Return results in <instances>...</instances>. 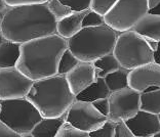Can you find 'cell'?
Here are the masks:
<instances>
[{
  "label": "cell",
  "instance_id": "6da1fadb",
  "mask_svg": "<svg viewBox=\"0 0 160 137\" xmlns=\"http://www.w3.org/2000/svg\"><path fill=\"white\" fill-rule=\"evenodd\" d=\"M0 21L6 40L21 44L57 33V21L46 4L8 6Z\"/></svg>",
  "mask_w": 160,
  "mask_h": 137
},
{
  "label": "cell",
  "instance_id": "7a4b0ae2",
  "mask_svg": "<svg viewBox=\"0 0 160 137\" xmlns=\"http://www.w3.org/2000/svg\"><path fill=\"white\" fill-rule=\"evenodd\" d=\"M67 48L68 40L57 33L22 43L16 68L33 81L57 75L59 60Z\"/></svg>",
  "mask_w": 160,
  "mask_h": 137
},
{
  "label": "cell",
  "instance_id": "3957f363",
  "mask_svg": "<svg viewBox=\"0 0 160 137\" xmlns=\"http://www.w3.org/2000/svg\"><path fill=\"white\" fill-rule=\"evenodd\" d=\"M26 98L38 110L42 118H58L65 115L75 102L63 75H53L33 82Z\"/></svg>",
  "mask_w": 160,
  "mask_h": 137
},
{
  "label": "cell",
  "instance_id": "277c9868",
  "mask_svg": "<svg viewBox=\"0 0 160 137\" xmlns=\"http://www.w3.org/2000/svg\"><path fill=\"white\" fill-rule=\"evenodd\" d=\"M118 34L106 24L82 28L73 37L68 39V49L79 62L93 63L100 57L113 52Z\"/></svg>",
  "mask_w": 160,
  "mask_h": 137
},
{
  "label": "cell",
  "instance_id": "5b68a950",
  "mask_svg": "<svg viewBox=\"0 0 160 137\" xmlns=\"http://www.w3.org/2000/svg\"><path fill=\"white\" fill-rule=\"evenodd\" d=\"M112 53L120 67L129 71L153 63V50L149 47L145 37L133 30L118 34Z\"/></svg>",
  "mask_w": 160,
  "mask_h": 137
},
{
  "label": "cell",
  "instance_id": "8992f818",
  "mask_svg": "<svg viewBox=\"0 0 160 137\" xmlns=\"http://www.w3.org/2000/svg\"><path fill=\"white\" fill-rule=\"evenodd\" d=\"M41 119L38 110L26 97L0 100V121L21 136L31 133Z\"/></svg>",
  "mask_w": 160,
  "mask_h": 137
},
{
  "label": "cell",
  "instance_id": "52a82bcc",
  "mask_svg": "<svg viewBox=\"0 0 160 137\" xmlns=\"http://www.w3.org/2000/svg\"><path fill=\"white\" fill-rule=\"evenodd\" d=\"M147 0H118L104 17L105 24L118 33L132 30L148 13Z\"/></svg>",
  "mask_w": 160,
  "mask_h": 137
},
{
  "label": "cell",
  "instance_id": "ba28073f",
  "mask_svg": "<svg viewBox=\"0 0 160 137\" xmlns=\"http://www.w3.org/2000/svg\"><path fill=\"white\" fill-rule=\"evenodd\" d=\"M140 92L129 87L111 92L108 97L110 104L108 120L118 123L121 121L125 122L134 117L140 111Z\"/></svg>",
  "mask_w": 160,
  "mask_h": 137
},
{
  "label": "cell",
  "instance_id": "9c48e42d",
  "mask_svg": "<svg viewBox=\"0 0 160 137\" xmlns=\"http://www.w3.org/2000/svg\"><path fill=\"white\" fill-rule=\"evenodd\" d=\"M107 120L108 118L99 113L92 102L83 100L75 99L66 113V122L87 133L101 128Z\"/></svg>",
  "mask_w": 160,
  "mask_h": 137
},
{
  "label": "cell",
  "instance_id": "30bf717a",
  "mask_svg": "<svg viewBox=\"0 0 160 137\" xmlns=\"http://www.w3.org/2000/svg\"><path fill=\"white\" fill-rule=\"evenodd\" d=\"M33 80L16 67L0 68V100L25 98Z\"/></svg>",
  "mask_w": 160,
  "mask_h": 137
},
{
  "label": "cell",
  "instance_id": "8fae6325",
  "mask_svg": "<svg viewBox=\"0 0 160 137\" xmlns=\"http://www.w3.org/2000/svg\"><path fill=\"white\" fill-rule=\"evenodd\" d=\"M128 87L140 93L160 88V66L153 62L130 70Z\"/></svg>",
  "mask_w": 160,
  "mask_h": 137
},
{
  "label": "cell",
  "instance_id": "7c38bea8",
  "mask_svg": "<svg viewBox=\"0 0 160 137\" xmlns=\"http://www.w3.org/2000/svg\"><path fill=\"white\" fill-rule=\"evenodd\" d=\"M71 92L76 96L98 79L92 63L79 62L74 68L65 75Z\"/></svg>",
  "mask_w": 160,
  "mask_h": 137
},
{
  "label": "cell",
  "instance_id": "4fadbf2b",
  "mask_svg": "<svg viewBox=\"0 0 160 137\" xmlns=\"http://www.w3.org/2000/svg\"><path fill=\"white\" fill-rule=\"evenodd\" d=\"M125 124L137 137H152L160 132L157 115L141 110L134 117L125 121Z\"/></svg>",
  "mask_w": 160,
  "mask_h": 137
},
{
  "label": "cell",
  "instance_id": "5bb4252c",
  "mask_svg": "<svg viewBox=\"0 0 160 137\" xmlns=\"http://www.w3.org/2000/svg\"><path fill=\"white\" fill-rule=\"evenodd\" d=\"M87 12L88 9L83 12H73L70 16L57 21V34L67 40L73 37L82 29V21Z\"/></svg>",
  "mask_w": 160,
  "mask_h": 137
},
{
  "label": "cell",
  "instance_id": "9a60e30c",
  "mask_svg": "<svg viewBox=\"0 0 160 137\" xmlns=\"http://www.w3.org/2000/svg\"><path fill=\"white\" fill-rule=\"evenodd\" d=\"M132 30L143 37L160 41V14L146 13Z\"/></svg>",
  "mask_w": 160,
  "mask_h": 137
},
{
  "label": "cell",
  "instance_id": "2e32d148",
  "mask_svg": "<svg viewBox=\"0 0 160 137\" xmlns=\"http://www.w3.org/2000/svg\"><path fill=\"white\" fill-rule=\"evenodd\" d=\"M66 121V114L58 118H42L32 129L34 137H56L58 131Z\"/></svg>",
  "mask_w": 160,
  "mask_h": 137
},
{
  "label": "cell",
  "instance_id": "e0dca14e",
  "mask_svg": "<svg viewBox=\"0 0 160 137\" xmlns=\"http://www.w3.org/2000/svg\"><path fill=\"white\" fill-rule=\"evenodd\" d=\"M110 94L111 91L109 90L104 78H98L92 85L76 95V99L92 102L100 98H108Z\"/></svg>",
  "mask_w": 160,
  "mask_h": 137
},
{
  "label": "cell",
  "instance_id": "ac0fdd59",
  "mask_svg": "<svg viewBox=\"0 0 160 137\" xmlns=\"http://www.w3.org/2000/svg\"><path fill=\"white\" fill-rule=\"evenodd\" d=\"M21 54V43L4 40L0 45V68L17 66Z\"/></svg>",
  "mask_w": 160,
  "mask_h": 137
},
{
  "label": "cell",
  "instance_id": "d6986e66",
  "mask_svg": "<svg viewBox=\"0 0 160 137\" xmlns=\"http://www.w3.org/2000/svg\"><path fill=\"white\" fill-rule=\"evenodd\" d=\"M140 110L158 115L160 113V88L142 92L140 97Z\"/></svg>",
  "mask_w": 160,
  "mask_h": 137
},
{
  "label": "cell",
  "instance_id": "ffe728a7",
  "mask_svg": "<svg viewBox=\"0 0 160 137\" xmlns=\"http://www.w3.org/2000/svg\"><path fill=\"white\" fill-rule=\"evenodd\" d=\"M128 73L129 70L120 67L118 70L112 72L104 78L105 82L111 92L118 91L128 87Z\"/></svg>",
  "mask_w": 160,
  "mask_h": 137
},
{
  "label": "cell",
  "instance_id": "44dd1931",
  "mask_svg": "<svg viewBox=\"0 0 160 137\" xmlns=\"http://www.w3.org/2000/svg\"><path fill=\"white\" fill-rule=\"evenodd\" d=\"M92 64L94 68H96V74L98 78H105L107 75L111 74L112 72L118 70L120 68L118 60L116 59L113 53L102 56L97 60H94Z\"/></svg>",
  "mask_w": 160,
  "mask_h": 137
},
{
  "label": "cell",
  "instance_id": "7402d4cb",
  "mask_svg": "<svg viewBox=\"0 0 160 137\" xmlns=\"http://www.w3.org/2000/svg\"><path fill=\"white\" fill-rule=\"evenodd\" d=\"M79 60L77 59L73 53H72L68 48L65 50L62 54L61 59L59 60V64H58V75H67L72 68H74L78 64Z\"/></svg>",
  "mask_w": 160,
  "mask_h": 137
},
{
  "label": "cell",
  "instance_id": "603a6c76",
  "mask_svg": "<svg viewBox=\"0 0 160 137\" xmlns=\"http://www.w3.org/2000/svg\"><path fill=\"white\" fill-rule=\"evenodd\" d=\"M45 4L47 8H48L49 12L52 14V17L57 21L63 20L64 17L70 16L73 12V10L70 7L63 4L60 0H48Z\"/></svg>",
  "mask_w": 160,
  "mask_h": 137
},
{
  "label": "cell",
  "instance_id": "cb8c5ba5",
  "mask_svg": "<svg viewBox=\"0 0 160 137\" xmlns=\"http://www.w3.org/2000/svg\"><path fill=\"white\" fill-rule=\"evenodd\" d=\"M56 137H90V136L89 133L79 130V129L73 127L70 123L65 121V123L62 125L60 130L58 131Z\"/></svg>",
  "mask_w": 160,
  "mask_h": 137
},
{
  "label": "cell",
  "instance_id": "d4e9b609",
  "mask_svg": "<svg viewBox=\"0 0 160 137\" xmlns=\"http://www.w3.org/2000/svg\"><path fill=\"white\" fill-rule=\"evenodd\" d=\"M117 1L118 0H90L89 9L105 17Z\"/></svg>",
  "mask_w": 160,
  "mask_h": 137
},
{
  "label": "cell",
  "instance_id": "484cf974",
  "mask_svg": "<svg viewBox=\"0 0 160 137\" xmlns=\"http://www.w3.org/2000/svg\"><path fill=\"white\" fill-rule=\"evenodd\" d=\"M115 122H112L110 120H107L101 128L97 130L89 132L90 137H114V131H115Z\"/></svg>",
  "mask_w": 160,
  "mask_h": 137
},
{
  "label": "cell",
  "instance_id": "4316f807",
  "mask_svg": "<svg viewBox=\"0 0 160 137\" xmlns=\"http://www.w3.org/2000/svg\"><path fill=\"white\" fill-rule=\"evenodd\" d=\"M102 25H105L104 17H102L99 13L94 12L92 9H88V12H87L84 19L82 21V28L98 27V26H102Z\"/></svg>",
  "mask_w": 160,
  "mask_h": 137
},
{
  "label": "cell",
  "instance_id": "83f0119b",
  "mask_svg": "<svg viewBox=\"0 0 160 137\" xmlns=\"http://www.w3.org/2000/svg\"><path fill=\"white\" fill-rule=\"evenodd\" d=\"M63 4L69 6L73 12H83L89 9L90 0H60Z\"/></svg>",
  "mask_w": 160,
  "mask_h": 137
},
{
  "label": "cell",
  "instance_id": "f1b7e54d",
  "mask_svg": "<svg viewBox=\"0 0 160 137\" xmlns=\"http://www.w3.org/2000/svg\"><path fill=\"white\" fill-rule=\"evenodd\" d=\"M114 137H137V136L130 131V129L126 126L125 122L121 121L116 123Z\"/></svg>",
  "mask_w": 160,
  "mask_h": 137
},
{
  "label": "cell",
  "instance_id": "f546056e",
  "mask_svg": "<svg viewBox=\"0 0 160 137\" xmlns=\"http://www.w3.org/2000/svg\"><path fill=\"white\" fill-rule=\"evenodd\" d=\"M92 106L96 107L97 111L104 116L108 117L109 110H110V104H109V98H100L92 102Z\"/></svg>",
  "mask_w": 160,
  "mask_h": 137
},
{
  "label": "cell",
  "instance_id": "4dcf8cb0",
  "mask_svg": "<svg viewBox=\"0 0 160 137\" xmlns=\"http://www.w3.org/2000/svg\"><path fill=\"white\" fill-rule=\"evenodd\" d=\"M48 0H5L8 6L30 5V4H45Z\"/></svg>",
  "mask_w": 160,
  "mask_h": 137
},
{
  "label": "cell",
  "instance_id": "1f68e13d",
  "mask_svg": "<svg viewBox=\"0 0 160 137\" xmlns=\"http://www.w3.org/2000/svg\"><path fill=\"white\" fill-rule=\"evenodd\" d=\"M0 137H22L17 132H14L10 128L0 121Z\"/></svg>",
  "mask_w": 160,
  "mask_h": 137
},
{
  "label": "cell",
  "instance_id": "d6a6232c",
  "mask_svg": "<svg viewBox=\"0 0 160 137\" xmlns=\"http://www.w3.org/2000/svg\"><path fill=\"white\" fill-rule=\"evenodd\" d=\"M153 62L160 66V41L158 42V46L155 51H153Z\"/></svg>",
  "mask_w": 160,
  "mask_h": 137
},
{
  "label": "cell",
  "instance_id": "836d02e7",
  "mask_svg": "<svg viewBox=\"0 0 160 137\" xmlns=\"http://www.w3.org/2000/svg\"><path fill=\"white\" fill-rule=\"evenodd\" d=\"M145 39H146V41L148 43V45H149V47H150L153 51H155L156 48H157V46H158V42L159 41H156V40H153V39H150V38H146L145 37Z\"/></svg>",
  "mask_w": 160,
  "mask_h": 137
},
{
  "label": "cell",
  "instance_id": "e575fe53",
  "mask_svg": "<svg viewBox=\"0 0 160 137\" xmlns=\"http://www.w3.org/2000/svg\"><path fill=\"white\" fill-rule=\"evenodd\" d=\"M160 3V0H147V4H148V9L150 10L152 8H154V7Z\"/></svg>",
  "mask_w": 160,
  "mask_h": 137
},
{
  "label": "cell",
  "instance_id": "d590c367",
  "mask_svg": "<svg viewBox=\"0 0 160 137\" xmlns=\"http://www.w3.org/2000/svg\"><path fill=\"white\" fill-rule=\"evenodd\" d=\"M7 8L8 5L5 3V0H0V13H4Z\"/></svg>",
  "mask_w": 160,
  "mask_h": 137
},
{
  "label": "cell",
  "instance_id": "8d00e7d4",
  "mask_svg": "<svg viewBox=\"0 0 160 137\" xmlns=\"http://www.w3.org/2000/svg\"><path fill=\"white\" fill-rule=\"evenodd\" d=\"M148 12H150V13H154V14H160V3H158L157 5H156L154 8H152L149 10Z\"/></svg>",
  "mask_w": 160,
  "mask_h": 137
},
{
  "label": "cell",
  "instance_id": "74e56055",
  "mask_svg": "<svg viewBox=\"0 0 160 137\" xmlns=\"http://www.w3.org/2000/svg\"><path fill=\"white\" fill-rule=\"evenodd\" d=\"M4 40H5L4 36H3V35H2V33H1V32H0V45H1L3 42H4Z\"/></svg>",
  "mask_w": 160,
  "mask_h": 137
},
{
  "label": "cell",
  "instance_id": "f35d334b",
  "mask_svg": "<svg viewBox=\"0 0 160 137\" xmlns=\"http://www.w3.org/2000/svg\"><path fill=\"white\" fill-rule=\"evenodd\" d=\"M22 137H34V136L32 135L31 133H29V134H27V135H24V136H22Z\"/></svg>",
  "mask_w": 160,
  "mask_h": 137
},
{
  "label": "cell",
  "instance_id": "ab89813d",
  "mask_svg": "<svg viewBox=\"0 0 160 137\" xmlns=\"http://www.w3.org/2000/svg\"><path fill=\"white\" fill-rule=\"evenodd\" d=\"M152 137H160V132H158V133H156L155 135H153Z\"/></svg>",
  "mask_w": 160,
  "mask_h": 137
},
{
  "label": "cell",
  "instance_id": "60d3db41",
  "mask_svg": "<svg viewBox=\"0 0 160 137\" xmlns=\"http://www.w3.org/2000/svg\"><path fill=\"white\" fill-rule=\"evenodd\" d=\"M157 117H158V121H159V125H160V113L157 115Z\"/></svg>",
  "mask_w": 160,
  "mask_h": 137
},
{
  "label": "cell",
  "instance_id": "b9f144b4",
  "mask_svg": "<svg viewBox=\"0 0 160 137\" xmlns=\"http://www.w3.org/2000/svg\"><path fill=\"white\" fill-rule=\"evenodd\" d=\"M0 32H1V21H0Z\"/></svg>",
  "mask_w": 160,
  "mask_h": 137
},
{
  "label": "cell",
  "instance_id": "7bdbcfd3",
  "mask_svg": "<svg viewBox=\"0 0 160 137\" xmlns=\"http://www.w3.org/2000/svg\"><path fill=\"white\" fill-rule=\"evenodd\" d=\"M2 14L3 13H0V20H1V17H2Z\"/></svg>",
  "mask_w": 160,
  "mask_h": 137
}]
</instances>
